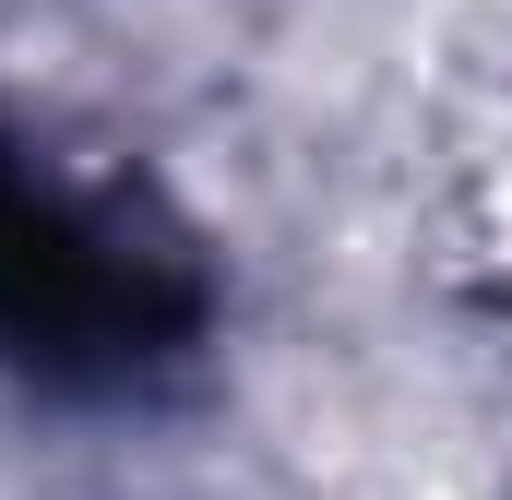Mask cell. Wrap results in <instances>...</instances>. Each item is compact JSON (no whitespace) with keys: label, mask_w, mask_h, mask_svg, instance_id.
<instances>
[{"label":"cell","mask_w":512,"mask_h":500,"mask_svg":"<svg viewBox=\"0 0 512 500\" xmlns=\"http://www.w3.org/2000/svg\"><path fill=\"white\" fill-rule=\"evenodd\" d=\"M203 334L191 250L60 191L24 143H0V370L48 393H131Z\"/></svg>","instance_id":"6da1fadb"}]
</instances>
